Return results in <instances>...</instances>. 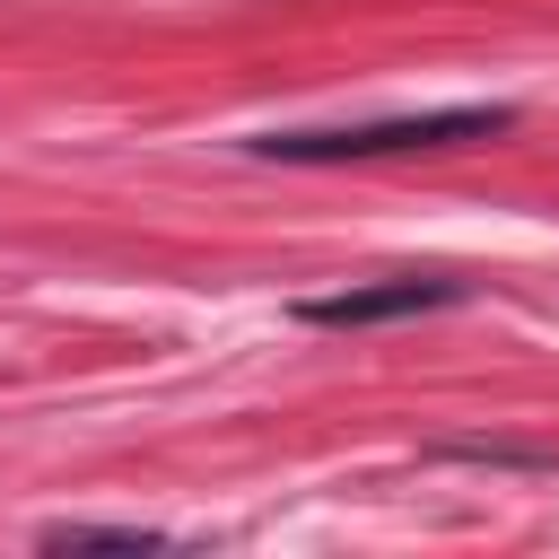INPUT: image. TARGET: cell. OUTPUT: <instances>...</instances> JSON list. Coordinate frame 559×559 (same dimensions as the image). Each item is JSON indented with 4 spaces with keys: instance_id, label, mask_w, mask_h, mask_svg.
Returning a JSON list of instances; mask_svg holds the SVG:
<instances>
[{
    "instance_id": "6da1fadb",
    "label": "cell",
    "mask_w": 559,
    "mask_h": 559,
    "mask_svg": "<svg viewBox=\"0 0 559 559\" xmlns=\"http://www.w3.org/2000/svg\"><path fill=\"white\" fill-rule=\"evenodd\" d=\"M507 105H445V114H411V122H358V131H280L262 140L271 157H384V148H445V140H489L507 131Z\"/></svg>"
},
{
    "instance_id": "7a4b0ae2",
    "label": "cell",
    "mask_w": 559,
    "mask_h": 559,
    "mask_svg": "<svg viewBox=\"0 0 559 559\" xmlns=\"http://www.w3.org/2000/svg\"><path fill=\"white\" fill-rule=\"evenodd\" d=\"M454 280H384V288H349V297H306V323H384V314H428L445 306Z\"/></svg>"
},
{
    "instance_id": "3957f363",
    "label": "cell",
    "mask_w": 559,
    "mask_h": 559,
    "mask_svg": "<svg viewBox=\"0 0 559 559\" xmlns=\"http://www.w3.org/2000/svg\"><path fill=\"white\" fill-rule=\"evenodd\" d=\"M52 550H148L157 533L148 524H61V533H44Z\"/></svg>"
}]
</instances>
